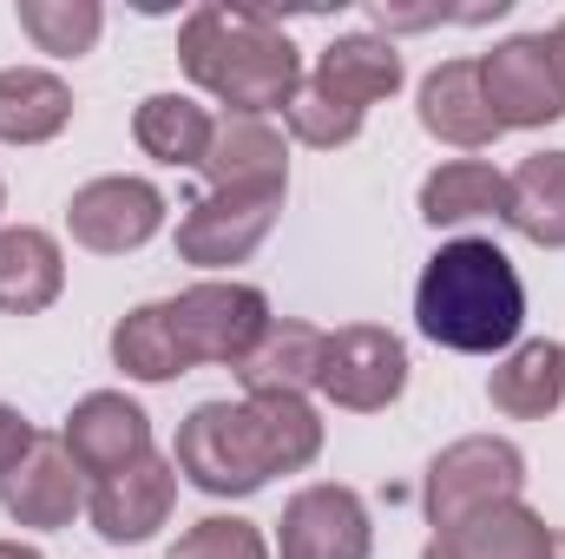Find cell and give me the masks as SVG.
I'll list each match as a JSON object with an SVG mask.
<instances>
[{
	"instance_id": "1",
	"label": "cell",
	"mask_w": 565,
	"mask_h": 559,
	"mask_svg": "<svg viewBox=\"0 0 565 559\" xmlns=\"http://www.w3.org/2000/svg\"><path fill=\"white\" fill-rule=\"evenodd\" d=\"M322 454V415L302 395L198 402L178 421L171 467L211 500H250L277 474H302Z\"/></svg>"
},
{
	"instance_id": "2",
	"label": "cell",
	"mask_w": 565,
	"mask_h": 559,
	"mask_svg": "<svg viewBox=\"0 0 565 559\" xmlns=\"http://www.w3.org/2000/svg\"><path fill=\"white\" fill-rule=\"evenodd\" d=\"M178 60L198 93H211L224 113H257L270 119L302 86V53L270 13L204 0L178 20Z\"/></svg>"
},
{
	"instance_id": "3",
	"label": "cell",
	"mask_w": 565,
	"mask_h": 559,
	"mask_svg": "<svg viewBox=\"0 0 565 559\" xmlns=\"http://www.w3.org/2000/svg\"><path fill=\"white\" fill-rule=\"evenodd\" d=\"M415 329L454 356H500L526 329V283L493 238H454L422 264Z\"/></svg>"
},
{
	"instance_id": "4",
	"label": "cell",
	"mask_w": 565,
	"mask_h": 559,
	"mask_svg": "<svg viewBox=\"0 0 565 559\" xmlns=\"http://www.w3.org/2000/svg\"><path fill=\"white\" fill-rule=\"evenodd\" d=\"M164 303H171V329H178V349L191 369H237L264 342V329L277 323L270 296L237 277H204Z\"/></svg>"
},
{
	"instance_id": "5",
	"label": "cell",
	"mask_w": 565,
	"mask_h": 559,
	"mask_svg": "<svg viewBox=\"0 0 565 559\" xmlns=\"http://www.w3.org/2000/svg\"><path fill=\"white\" fill-rule=\"evenodd\" d=\"M520 487H526V454L507 434H467V441H454V447H440L427 461L422 507L434 520V534H440V527H454L467 514L520 500Z\"/></svg>"
},
{
	"instance_id": "6",
	"label": "cell",
	"mask_w": 565,
	"mask_h": 559,
	"mask_svg": "<svg viewBox=\"0 0 565 559\" xmlns=\"http://www.w3.org/2000/svg\"><path fill=\"white\" fill-rule=\"evenodd\" d=\"M277 218H282V184H270V191H204L178 218V257L198 264V271L250 264L257 244L277 231Z\"/></svg>"
},
{
	"instance_id": "7",
	"label": "cell",
	"mask_w": 565,
	"mask_h": 559,
	"mask_svg": "<svg viewBox=\"0 0 565 559\" xmlns=\"http://www.w3.org/2000/svg\"><path fill=\"white\" fill-rule=\"evenodd\" d=\"M164 211H171V204H164V191H158L151 178L113 171V178H93V184L73 191L66 231H73V244L93 251V257H126V251H139V244H151V238L164 231Z\"/></svg>"
},
{
	"instance_id": "8",
	"label": "cell",
	"mask_w": 565,
	"mask_h": 559,
	"mask_svg": "<svg viewBox=\"0 0 565 559\" xmlns=\"http://www.w3.org/2000/svg\"><path fill=\"white\" fill-rule=\"evenodd\" d=\"M408 389V349L395 329L382 323H349L329 336V356H322V395L349 415H382L395 409Z\"/></svg>"
},
{
	"instance_id": "9",
	"label": "cell",
	"mask_w": 565,
	"mask_h": 559,
	"mask_svg": "<svg viewBox=\"0 0 565 559\" xmlns=\"http://www.w3.org/2000/svg\"><path fill=\"white\" fill-rule=\"evenodd\" d=\"M480 86H487L500 133H540L565 119V86L553 73L546 33H513L493 53H480Z\"/></svg>"
},
{
	"instance_id": "10",
	"label": "cell",
	"mask_w": 565,
	"mask_h": 559,
	"mask_svg": "<svg viewBox=\"0 0 565 559\" xmlns=\"http://www.w3.org/2000/svg\"><path fill=\"white\" fill-rule=\"evenodd\" d=\"M375 553V527H369V500L342 481H316L296 487L282 500L277 520V559H369Z\"/></svg>"
},
{
	"instance_id": "11",
	"label": "cell",
	"mask_w": 565,
	"mask_h": 559,
	"mask_svg": "<svg viewBox=\"0 0 565 559\" xmlns=\"http://www.w3.org/2000/svg\"><path fill=\"white\" fill-rule=\"evenodd\" d=\"M178 507V467L164 454H145L126 474H106L86 487V520L106 547H139L151 540Z\"/></svg>"
},
{
	"instance_id": "12",
	"label": "cell",
	"mask_w": 565,
	"mask_h": 559,
	"mask_svg": "<svg viewBox=\"0 0 565 559\" xmlns=\"http://www.w3.org/2000/svg\"><path fill=\"white\" fill-rule=\"evenodd\" d=\"M60 441H66V454H73L79 474L106 481V474H126L132 461L151 454V415L132 395H119V389H93V395L73 402Z\"/></svg>"
},
{
	"instance_id": "13",
	"label": "cell",
	"mask_w": 565,
	"mask_h": 559,
	"mask_svg": "<svg viewBox=\"0 0 565 559\" xmlns=\"http://www.w3.org/2000/svg\"><path fill=\"white\" fill-rule=\"evenodd\" d=\"M0 514L13 527H40V534L73 527V514H86V474L73 467L60 434H40L33 454L13 474H0Z\"/></svg>"
},
{
	"instance_id": "14",
	"label": "cell",
	"mask_w": 565,
	"mask_h": 559,
	"mask_svg": "<svg viewBox=\"0 0 565 559\" xmlns=\"http://www.w3.org/2000/svg\"><path fill=\"white\" fill-rule=\"evenodd\" d=\"M204 184L211 191H289V139L277 119L257 113H217L211 126V151H204Z\"/></svg>"
},
{
	"instance_id": "15",
	"label": "cell",
	"mask_w": 565,
	"mask_h": 559,
	"mask_svg": "<svg viewBox=\"0 0 565 559\" xmlns=\"http://www.w3.org/2000/svg\"><path fill=\"white\" fill-rule=\"evenodd\" d=\"M422 133L440 145H460V151H480V145L500 139V119L487 106V86H480V60H440L422 80Z\"/></svg>"
},
{
	"instance_id": "16",
	"label": "cell",
	"mask_w": 565,
	"mask_h": 559,
	"mask_svg": "<svg viewBox=\"0 0 565 559\" xmlns=\"http://www.w3.org/2000/svg\"><path fill=\"white\" fill-rule=\"evenodd\" d=\"M422 559H553V527L526 500H507V507L440 527L422 547Z\"/></svg>"
},
{
	"instance_id": "17",
	"label": "cell",
	"mask_w": 565,
	"mask_h": 559,
	"mask_svg": "<svg viewBox=\"0 0 565 559\" xmlns=\"http://www.w3.org/2000/svg\"><path fill=\"white\" fill-rule=\"evenodd\" d=\"M322 356H329V329L316 323H270L264 342L237 362L244 395H302L322 389Z\"/></svg>"
},
{
	"instance_id": "18",
	"label": "cell",
	"mask_w": 565,
	"mask_h": 559,
	"mask_svg": "<svg viewBox=\"0 0 565 559\" xmlns=\"http://www.w3.org/2000/svg\"><path fill=\"white\" fill-rule=\"evenodd\" d=\"M322 93H335V99H349V106H375V99H395L402 93V80H408V66H402V53H395V40H382V33H335L322 53H316V73H309Z\"/></svg>"
},
{
	"instance_id": "19",
	"label": "cell",
	"mask_w": 565,
	"mask_h": 559,
	"mask_svg": "<svg viewBox=\"0 0 565 559\" xmlns=\"http://www.w3.org/2000/svg\"><path fill=\"white\" fill-rule=\"evenodd\" d=\"M487 402L507 421H546L565 402V349L553 336H526L500 356V369L487 376Z\"/></svg>"
},
{
	"instance_id": "20",
	"label": "cell",
	"mask_w": 565,
	"mask_h": 559,
	"mask_svg": "<svg viewBox=\"0 0 565 559\" xmlns=\"http://www.w3.org/2000/svg\"><path fill=\"white\" fill-rule=\"evenodd\" d=\"M66 289V251L40 224H7L0 231V309L7 316H40Z\"/></svg>"
},
{
	"instance_id": "21",
	"label": "cell",
	"mask_w": 565,
	"mask_h": 559,
	"mask_svg": "<svg viewBox=\"0 0 565 559\" xmlns=\"http://www.w3.org/2000/svg\"><path fill=\"white\" fill-rule=\"evenodd\" d=\"M73 126V86L46 66H0V145H46Z\"/></svg>"
},
{
	"instance_id": "22",
	"label": "cell",
	"mask_w": 565,
	"mask_h": 559,
	"mask_svg": "<svg viewBox=\"0 0 565 559\" xmlns=\"http://www.w3.org/2000/svg\"><path fill=\"white\" fill-rule=\"evenodd\" d=\"M526 244L565 251V151H533L507 171V211H500Z\"/></svg>"
},
{
	"instance_id": "23",
	"label": "cell",
	"mask_w": 565,
	"mask_h": 559,
	"mask_svg": "<svg viewBox=\"0 0 565 559\" xmlns=\"http://www.w3.org/2000/svg\"><path fill=\"white\" fill-rule=\"evenodd\" d=\"M500 211H507V171H493L487 158H447L422 178V218L434 231L500 218Z\"/></svg>"
},
{
	"instance_id": "24",
	"label": "cell",
	"mask_w": 565,
	"mask_h": 559,
	"mask_svg": "<svg viewBox=\"0 0 565 559\" xmlns=\"http://www.w3.org/2000/svg\"><path fill=\"white\" fill-rule=\"evenodd\" d=\"M211 126H217V113H204L191 93H151L139 99V113H132V139H139L145 158H158V165H204V151H211Z\"/></svg>"
},
{
	"instance_id": "25",
	"label": "cell",
	"mask_w": 565,
	"mask_h": 559,
	"mask_svg": "<svg viewBox=\"0 0 565 559\" xmlns=\"http://www.w3.org/2000/svg\"><path fill=\"white\" fill-rule=\"evenodd\" d=\"M113 362L132 376V382H178L191 376L184 349H178V329H171V303H139L113 323Z\"/></svg>"
},
{
	"instance_id": "26",
	"label": "cell",
	"mask_w": 565,
	"mask_h": 559,
	"mask_svg": "<svg viewBox=\"0 0 565 559\" xmlns=\"http://www.w3.org/2000/svg\"><path fill=\"white\" fill-rule=\"evenodd\" d=\"M13 13H20V33L40 53H53V60H79L106 33V7L99 0H20Z\"/></svg>"
},
{
	"instance_id": "27",
	"label": "cell",
	"mask_w": 565,
	"mask_h": 559,
	"mask_svg": "<svg viewBox=\"0 0 565 559\" xmlns=\"http://www.w3.org/2000/svg\"><path fill=\"white\" fill-rule=\"evenodd\" d=\"M362 106H349V99H335V93H322L309 73H302V86H296V99L282 106V126H289V139L296 145H316V151H335V145H349L362 133Z\"/></svg>"
},
{
	"instance_id": "28",
	"label": "cell",
	"mask_w": 565,
	"mask_h": 559,
	"mask_svg": "<svg viewBox=\"0 0 565 559\" xmlns=\"http://www.w3.org/2000/svg\"><path fill=\"white\" fill-rule=\"evenodd\" d=\"M164 559H270V540L257 520H237V514H211L198 527L178 534V547Z\"/></svg>"
},
{
	"instance_id": "29",
	"label": "cell",
	"mask_w": 565,
	"mask_h": 559,
	"mask_svg": "<svg viewBox=\"0 0 565 559\" xmlns=\"http://www.w3.org/2000/svg\"><path fill=\"white\" fill-rule=\"evenodd\" d=\"M33 441H40V428L20 415V409H7V402H0V474H13V467L33 454Z\"/></svg>"
},
{
	"instance_id": "30",
	"label": "cell",
	"mask_w": 565,
	"mask_h": 559,
	"mask_svg": "<svg viewBox=\"0 0 565 559\" xmlns=\"http://www.w3.org/2000/svg\"><path fill=\"white\" fill-rule=\"evenodd\" d=\"M546 53H553V73H559V86H565V20L546 33Z\"/></svg>"
},
{
	"instance_id": "31",
	"label": "cell",
	"mask_w": 565,
	"mask_h": 559,
	"mask_svg": "<svg viewBox=\"0 0 565 559\" xmlns=\"http://www.w3.org/2000/svg\"><path fill=\"white\" fill-rule=\"evenodd\" d=\"M0 559H40V547H20V540H0Z\"/></svg>"
},
{
	"instance_id": "32",
	"label": "cell",
	"mask_w": 565,
	"mask_h": 559,
	"mask_svg": "<svg viewBox=\"0 0 565 559\" xmlns=\"http://www.w3.org/2000/svg\"><path fill=\"white\" fill-rule=\"evenodd\" d=\"M553 559H565V534H553Z\"/></svg>"
},
{
	"instance_id": "33",
	"label": "cell",
	"mask_w": 565,
	"mask_h": 559,
	"mask_svg": "<svg viewBox=\"0 0 565 559\" xmlns=\"http://www.w3.org/2000/svg\"><path fill=\"white\" fill-rule=\"evenodd\" d=\"M0 211H7V184H0Z\"/></svg>"
}]
</instances>
